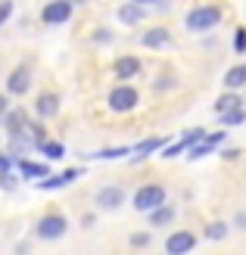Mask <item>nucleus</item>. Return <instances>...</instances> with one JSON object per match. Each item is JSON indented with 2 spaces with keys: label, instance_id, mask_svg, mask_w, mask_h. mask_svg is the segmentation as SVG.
Instances as JSON below:
<instances>
[{
  "label": "nucleus",
  "instance_id": "nucleus-32",
  "mask_svg": "<svg viewBox=\"0 0 246 255\" xmlns=\"http://www.w3.org/2000/svg\"><path fill=\"white\" fill-rule=\"evenodd\" d=\"M237 227H246V215H243V212L237 215Z\"/></svg>",
  "mask_w": 246,
  "mask_h": 255
},
{
  "label": "nucleus",
  "instance_id": "nucleus-14",
  "mask_svg": "<svg viewBox=\"0 0 246 255\" xmlns=\"http://www.w3.org/2000/svg\"><path fill=\"white\" fill-rule=\"evenodd\" d=\"M172 221H175V209L172 206H165V202H162V206L150 209V224L153 227H168Z\"/></svg>",
  "mask_w": 246,
  "mask_h": 255
},
{
  "label": "nucleus",
  "instance_id": "nucleus-20",
  "mask_svg": "<svg viewBox=\"0 0 246 255\" xmlns=\"http://www.w3.org/2000/svg\"><path fill=\"white\" fill-rule=\"evenodd\" d=\"M37 146H41V152H44L47 159H62V143H56V140H47L44 137Z\"/></svg>",
  "mask_w": 246,
  "mask_h": 255
},
{
  "label": "nucleus",
  "instance_id": "nucleus-8",
  "mask_svg": "<svg viewBox=\"0 0 246 255\" xmlns=\"http://www.w3.org/2000/svg\"><path fill=\"white\" fill-rule=\"evenodd\" d=\"M28 87H31V72L28 69H12L9 72V78H6V91L12 97H22V94H28Z\"/></svg>",
  "mask_w": 246,
  "mask_h": 255
},
{
  "label": "nucleus",
  "instance_id": "nucleus-29",
  "mask_svg": "<svg viewBox=\"0 0 246 255\" xmlns=\"http://www.w3.org/2000/svg\"><path fill=\"white\" fill-rule=\"evenodd\" d=\"M6 109H9V100H6V97H0V119L6 116Z\"/></svg>",
  "mask_w": 246,
  "mask_h": 255
},
{
  "label": "nucleus",
  "instance_id": "nucleus-13",
  "mask_svg": "<svg viewBox=\"0 0 246 255\" xmlns=\"http://www.w3.org/2000/svg\"><path fill=\"white\" fill-rule=\"evenodd\" d=\"M144 6L140 3H134V0H128V3H122L119 9H115V16H119V22L122 25H137V22H144Z\"/></svg>",
  "mask_w": 246,
  "mask_h": 255
},
{
  "label": "nucleus",
  "instance_id": "nucleus-9",
  "mask_svg": "<svg viewBox=\"0 0 246 255\" xmlns=\"http://www.w3.org/2000/svg\"><path fill=\"white\" fill-rule=\"evenodd\" d=\"M140 44H144L147 50H159V47L172 44V34H168V28H162V25H153V28H147L144 34H140Z\"/></svg>",
  "mask_w": 246,
  "mask_h": 255
},
{
  "label": "nucleus",
  "instance_id": "nucleus-26",
  "mask_svg": "<svg viewBox=\"0 0 246 255\" xmlns=\"http://www.w3.org/2000/svg\"><path fill=\"white\" fill-rule=\"evenodd\" d=\"M12 16V0H0V28H3V22Z\"/></svg>",
  "mask_w": 246,
  "mask_h": 255
},
{
  "label": "nucleus",
  "instance_id": "nucleus-27",
  "mask_svg": "<svg viewBox=\"0 0 246 255\" xmlns=\"http://www.w3.org/2000/svg\"><path fill=\"white\" fill-rule=\"evenodd\" d=\"M150 243H153L150 234H134V237H131V246H137V249H140V246H150Z\"/></svg>",
  "mask_w": 246,
  "mask_h": 255
},
{
  "label": "nucleus",
  "instance_id": "nucleus-16",
  "mask_svg": "<svg viewBox=\"0 0 246 255\" xmlns=\"http://www.w3.org/2000/svg\"><path fill=\"white\" fill-rule=\"evenodd\" d=\"M234 106H243V97H240L237 91H228L225 97H218V100H215V116H218V112L234 109Z\"/></svg>",
  "mask_w": 246,
  "mask_h": 255
},
{
  "label": "nucleus",
  "instance_id": "nucleus-11",
  "mask_svg": "<svg viewBox=\"0 0 246 255\" xmlns=\"http://www.w3.org/2000/svg\"><path fill=\"white\" fill-rule=\"evenodd\" d=\"M34 112H37V119H53L56 112H59V97L53 94V91H47V94H41L34 100Z\"/></svg>",
  "mask_w": 246,
  "mask_h": 255
},
{
  "label": "nucleus",
  "instance_id": "nucleus-7",
  "mask_svg": "<svg viewBox=\"0 0 246 255\" xmlns=\"http://www.w3.org/2000/svg\"><path fill=\"white\" fill-rule=\"evenodd\" d=\"M97 206H100L103 212H115L119 206H125V190H122V187H115V184L103 187L100 193H97Z\"/></svg>",
  "mask_w": 246,
  "mask_h": 255
},
{
  "label": "nucleus",
  "instance_id": "nucleus-24",
  "mask_svg": "<svg viewBox=\"0 0 246 255\" xmlns=\"http://www.w3.org/2000/svg\"><path fill=\"white\" fill-rule=\"evenodd\" d=\"M234 53L237 56H246V28H243V25L234 31Z\"/></svg>",
  "mask_w": 246,
  "mask_h": 255
},
{
  "label": "nucleus",
  "instance_id": "nucleus-17",
  "mask_svg": "<svg viewBox=\"0 0 246 255\" xmlns=\"http://www.w3.org/2000/svg\"><path fill=\"white\" fill-rule=\"evenodd\" d=\"M218 119H222L225 128L243 125V122H246V109H243V106H234V109H228V112H218Z\"/></svg>",
  "mask_w": 246,
  "mask_h": 255
},
{
  "label": "nucleus",
  "instance_id": "nucleus-22",
  "mask_svg": "<svg viewBox=\"0 0 246 255\" xmlns=\"http://www.w3.org/2000/svg\"><path fill=\"white\" fill-rule=\"evenodd\" d=\"M206 237L209 240H225L228 237V224L225 221H212L209 227H206Z\"/></svg>",
  "mask_w": 246,
  "mask_h": 255
},
{
  "label": "nucleus",
  "instance_id": "nucleus-10",
  "mask_svg": "<svg viewBox=\"0 0 246 255\" xmlns=\"http://www.w3.org/2000/svg\"><path fill=\"white\" fill-rule=\"evenodd\" d=\"M84 171L81 168H69V171H62V174H56V177H41V181H37V190H59V187H69L75 177H81Z\"/></svg>",
  "mask_w": 246,
  "mask_h": 255
},
{
  "label": "nucleus",
  "instance_id": "nucleus-18",
  "mask_svg": "<svg viewBox=\"0 0 246 255\" xmlns=\"http://www.w3.org/2000/svg\"><path fill=\"white\" fill-rule=\"evenodd\" d=\"M19 165V171L25 174V177H47L50 171H47V165H34V162H19V159H12Z\"/></svg>",
  "mask_w": 246,
  "mask_h": 255
},
{
  "label": "nucleus",
  "instance_id": "nucleus-33",
  "mask_svg": "<svg viewBox=\"0 0 246 255\" xmlns=\"http://www.w3.org/2000/svg\"><path fill=\"white\" fill-rule=\"evenodd\" d=\"M134 3H140V6H153L156 0H134Z\"/></svg>",
  "mask_w": 246,
  "mask_h": 255
},
{
  "label": "nucleus",
  "instance_id": "nucleus-30",
  "mask_svg": "<svg viewBox=\"0 0 246 255\" xmlns=\"http://www.w3.org/2000/svg\"><path fill=\"white\" fill-rule=\"evenodd\" d=\"M97 41H100V44H106V41H109V31H106V28H100V31H97Z\"/></svg>",
  "mask_w": 246,
  "mask_h": 255
},
{
  "label": "nucleus",
  "instance_id": "nucleus-31",
  "mask_svg": "<svg viewBox=\"0 0 246 255\" xmlns=\"http://www.w3.org/2000/svg\"><path fill=\"white\" fill-rule=\"evenodd\" d=\"M9 165H12V159H3V156H0V174L9 171Z\"/></svg>",
  "mask_w": 246,
  "mask_h": 255
},
{
  "label": "nucleus",
  "instance_id": "nucleus-19",
  "mask_svg": "<svg viewBox=\"0 0 246 255\" xmlns=\"http://www.w3.org/2000/svg\"><path fill=\"white\" fill-rule=\"evenodd\" d=\"M159 146H162V137H150V140H144V143H137V146H134V152H137L134 159H147L150 152H156Z\"/></svg>",
  "mask_w": 246,
  "mask_h": 255
},
{
  "label": "nucleus",
  "instance_id": "nucleus-4",
  "mask_svg": "<svg viewBox=\"0 0 246 255\" xmlns=\"http://www.w3.org/2000/svg\"><path fill=\"white\" fill-rule=\"evenodd\" d=\"M162 202H165V187H159V184H144L134 193V209L137 212H150V209L162 206Z\"/></svg>",
  "mask_w": 246,
  "mask_h": 255
},
{
  "label": "nucleus",
  "instance_id": "nucleus-28",
  "mask_svg": "<svg viewBox=\"0 0 246 255\" xmlns=\"http://www.w3.org/2000/svg\"><path fill=\"white\" fill-rule=\"evenodd\" d=\"M222 156H225L228 162H234V159L240 156V149H234V146H231V149H225V152H222Z\"/></svg>",
  "mask_w": 246,
  "mask_h": 255
},
{
  "label": "nucleus",
  "instance_id": "nucleus-34",
  "mask_svg": "<svg viewBox=\"0 0 246 255\" xmlns=\"http://www.w3.org/2000/svg\"><path fill=\"white\" fill-rule=\"evenodd\" d=\"M69 3H81V0H69Z\"/></svg>",
  "mask_w": 246,
  "mask_h": 255
},
{
  "label": "nucleus",
  "instance_id": "nucleus-21",
  "mask_svg": "<svg viewBox=\"0 0 246 255\" xmlns=\"http://www.w3.org/2000/svg\"><path fill=\"white\" fill-rule=\"evenodd\" d=\"M6 128H9V134H16V131H22V128H25V116H22V112H9L6 109Z\"/></svg>",
  "mask_w": 246,
  "mask_h": 255
},
{
  "label": "nucleus",
  "instance_id": "nucleus-15",
  "mask_svg": "<svg viewBox=\"0 0 246 255\" xmlns=\"http://www.w3.org/2000/svg\"><path fill=\"white\" fill-rule=\"evenodd\" d=\"M243 84H246V62H240V66L225 72V87L228 91H240Z\"/></svg>",
  "mask_w": 246,
  "mask_h": 255
},
{
  "label": "nucleus",
  "instance_id": "nucleus-6",
  "mask_svg": "<svg viewBox=\"0 0 246 255\" xmlns=\"http://www.w3.org/2000/svg\"><path fill=\"white\" fill-rule=\"evenodd\" d=\"M193 246H197V237H193L190 231H175L172 237L165 240V252H168V255H184V252H193Z\"/></svg>",
  "mask_w": 246,
  "mask_h": 255
},
{
  "label": "nucleus",
  "instance_id": "nucleus-23",
  "mask_svg": "<svg viewBox=\"0 0 246 255\" xmlns=\"http://www.w3.org/2000/svg\"><path fill=\"white\" fill-rule=\"evenodd\" d=\"M187 146H190V143H187V137H181V140H175L172 146H165V149H162V159H175L178 152H184Z\"/></svg>",
  "mask_w": 246,
  "mask_h": 255
},
{
  "label": "nucleus",
  "instance_id": "nucleus-1",
  "mask_svg": "<svg viewBox=\"0 0 246 255\" xmlns=\"http://www.w3.org/2000/svg\"><path fill=\"white\" fill-rule=\"evenodd\" d=\"M222 16H225V12H222V6H215V3H203V6H193L190 12H187V28L190 31H212L215 28V25L218 22H222Z\"/></svg>",
  "mask_w": 246,
  "mask_h": 255
},
{
  "label": "nucleus",
  "instance_id": "nucleus-25",
  "mask_svg": "<svg viewBox=\"0 0 246 255\" xmlns=\"http://www.w3.org/2000/svg\"><path fill=\"white\" fill-rule=\"evenodd\" d=\"M131 152V146H119V149H100L94 159H119V156H128Z\"/></svg>",
  "mask_w": 246,
  "mask_h": 255
},
{
  "label": "nucleus",
  "instance_id": "nucleus-3",
  "mask_svg": "<svg viewBox=\"0 0 246 255\" xmlns=\"http://www.w3.org/2000/svg\"><path fill=\"white\" fill-rule=\"evenodd\" d=\"M137 103H140V94L134 91V87H128V84H119V87H115V91L109 94V109H112V112H119V116H125V112L137 109Z\"/></svg>",
  "mask_w": 246,
  "mask_h": 255
},
{
  "label": "nucleus",
  "instance_id": "nucleus-5",
  "mask_svg": "<svg viewBox=\"0 0 246 255\" xmlns=\"http://www.w3.org/2000/svg\"><path fill=\"white\" fill-rule=\"evenodd\" d=\"M75 12V3H69V0H50V3L41 9V22L44 25H62L69 22Z\"/></svg>",
  "mask_w": 246,
  "mask_h": 255
},
{
  "label": "nucleus",
  "instance_id": "nucleus-2",
  "mask_svg": "<svg viewBox=\"0 0 246 255\" xmlns=\"http://www.w3.org/2000/svg\"><path fill=\"white\" fill-rule=\"evenodd\" d=\"M66 231H69V221H66V215H59V212H47L34 227V234L41 240H59V237H66Z\"/></svg>",
  "mask_w": 246,
  "mask_h": 255
},
{
  "label": "nucleus",
  "instance_id": "nucleus-12",
  "mask_svg": "<svg viewBox=\"0 0 246 255\" xmlns=\"http://www.w3.org/2000/svg\"><path fill=\"white\" fill-rule=\"evenodd\" d=\"M140 69H144V66H140L137 56H119V59H115V66H112V72H115V78H119V81L134 78Z\"/></svg>",
  "mask_w": 246,
  "mask_h": 255
}]
</instances>
